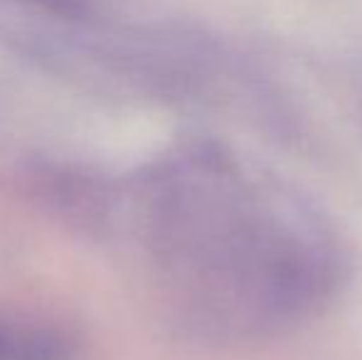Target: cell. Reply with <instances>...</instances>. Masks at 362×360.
<instances>
[{
    "mask_svg": "<svg viewBox=\"0 0 362 360\" xmlns=\"http://www.w3.org/2000/svg\"><path fill=\"white\" fill-rule=\"evenodd\" d=\"M74 338L42 318L0 311V360H74Z\"/></svg>",
    "mask_w": 362,
    "mask_h": 360,
    "instance_id": "6da1fadb",
    "label": "cell"
}]
</instances>
